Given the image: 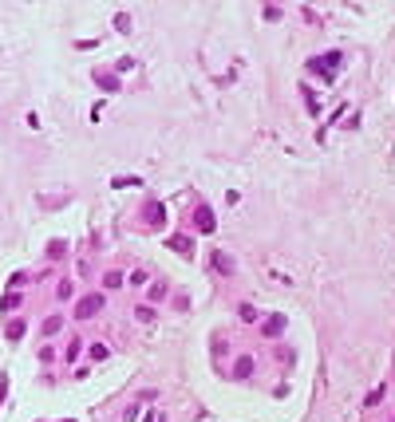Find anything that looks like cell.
<instances>
[{"label": "cell", "instance_id": "10", "mask_svg": "<svg viewBox=\"0 0 395 422\" xmlns=\"http://www.w3.org/2000/svg\"><path fill=\"white\" fill-rule=\"evenodd\" d=\"M162 292H166L162 284H150V292H146V300H162Z\"/></svg>", "mask_w": 395, "mask_h": 422}, {"label": "cell", "instance_id": "7", "mask_svg": "<svg viewBox=\"0 0 395 422\" xmlns=\"http://www.w3.org/2000/svg\"><path fill=\"white\" fill-rule=\"evenodd\" d=\"M20 336H24V320H12L8 324V340H20Z\"/></svg>", "mask_w": 395, "mask_h": 422}, {"label": "cell", "instance_id": "8", "mask_svg": "<svg viewBox=\"0 0 395 422\" xmlns=\"http://www.w3.org/2000/svg\"><path fill=\"white\" fill-rule=\"evenodd\" d=\"M87 355L99 363V359H107V347H103V343H91V351H87Z\"/></svg>", "mask_w": 395, "mask_h": 422}, {"label": "cell", "instance_id": "5", "mask_svg": "<svg viewBox=\"0 0 395 422\" xmlns=\"http://www.w3.org/2000/svg\"><path fill=\"white\" fill-rule=\"evenodd\" d=\"M198 225L209 233V229H214V217H209V209H198Z\"/></svg>", "mask_w": 395, "mask_h": 422}, {"label": "cell", "instance_id": "6", "mask_svg": "<svg viewBox=\"0 0 395 422\" xmlns=\"http://www.w3.org/2000/svg\"><path fill=\"white\" fill-rule=\"evenodd\" d=\"M55 296H59V300H71V280H59V284H55Z\"/></svg>", "mask_w": 395, "mask_h": 422}, {"label": "cell", "instance_id": "2", "mask_svg": "<svg viewBox=\"0 0 395 422\" xmlns=\"http://www.w3.org/2000/svg\"><path fill=\"white\" fill-rule=\"evenodd\" d=\"M281 327H285V320H281V316H269L261 331H265V336H281Z\"/></svg>", "mask_w": 395, "mask_h": 422}, {"label": "cell", "instance_id": "1", "mask_svg": "<svg viewBox=\"0 0 395 422\" xmlns=\"http://www.w3.org/2000/svg\"><path fill=\"white\" fill-rule=\"evenodd\" d=\"M99 308H103V296H99V292H91L87 300H79V308H75V316H79V320H87V316H95Z\"/></svg>", "mask_w": 395, "mask_h": 422}, {"label": "cell", "instance_id": "4", "mask_svg": "<svg viewBox=\"0 0 395 422\" xmlns=\"http://www.w3.org/2000/svg\"><path fill=\"white\" fill-rule=\"evenodd\" d=\"M249 367H253V363H249V355H241V363L233 367V375H237V379H245V375H249Z\"/></svg>", "mask_w": 395, "mask_h": 422}, {"label": "cell", "instance_id": "3", "mask_svg": "<svg viewBox=\"0 0 395 422\" xmlns=\"http://www.w3.org/2000/svg\"><path fill=\"white\" fill-rule=\"evenodd\" d=\"M59 327H64V320H59V316H48V320H44V336H55Z\"/></svg>", "mask_w": 395, "mask_h": 422}, {"label": "cell", "instance_id": "9", "mask_svg": "<svg viewBox=\"0 0 395 422\" xmlns=\"http://www.w3.org/2000/svg\"><path fill=\"white\" fill-rule=\"evenodd\" d=\"M214 264H218V273H229V257H222V253H214Z\"/></svg>", "mask_w": 395, "mask_h": 422}]
</instances>
